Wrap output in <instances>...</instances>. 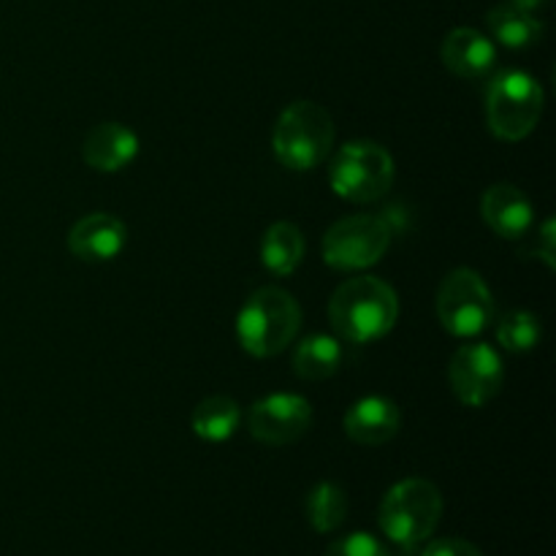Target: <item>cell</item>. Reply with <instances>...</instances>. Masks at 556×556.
<instances>
[{
    "mask_svg": "<svg viewBox=\"0 0 556 556\" xmlns=\"http://www.w3.org/2000/svg\"><path fill=\"white\" fill-rule=\"evenodd\" d=\"M329 318L342 340L369 345L383 340L396 326L400 299L380 277H351L331 296Z\"/></svg>",
    "mask_w": 556,
    "mask_h": 556,
    "instance_id": "cell-1",
    "label": "cell"
},
{
    "mask_svg": "<svg viewBox=\"0 0 556 556\" xmlns=\"http://www.w3.org/2000/svg\"><path fill=\"white\" fill-rule=\"evenodd\" d=\"M302 307L288 291L277 286L258 288L244 302L237 318V337L255 358H271L286 351L299 334Z\"/></svg>",
    "mask_w": 556,
    "mask_h": 556,
    "instance_id": "cell-2",
    "label": "cell"
},
{
    "mask_svg": "<svg viewBox=\"0 0 556 556\" xmlns=\"http://www.w3.org/2000/svg\"><path fill=\"white\" fill-rule=\"evenodd\" d=\"M443 516V494L432 481L407 478L394 483L380 503L378 525L391 543L402 548L421 546L438 530Z\"/></svg>",
    "mask_w": 556,
    "mask_h": 556,
    "instance_id": "cell-3",
    "label": "cell"
},
{
    "mask_svg": "<svg viewBox=\"0 0 556 556\" xmlns=\"http://www.w3.org/2000/svg\"><path fill=\"white\" fill-rule=\"evenodd\" d=\"M334 147V123L320 103L293 101L282 109L271 134L277 161L291 172H309L329 157Z\"/></svg>",
    "mask_w": 556,
    "mask_h": 556,
    "instance_id": "cell-4",
    "label": "cell"
},
{
    "mask_svg": "<svg viewBox=\"0 0 556 556\" xmlns=\"http://www.w3.org/2000/svg\"><path fill=\"white\" fill-rule=\"evenodd\" d=\"M543 87L527 71H500L486 90V123L497 139L521 141L538 128Z\"/></svg>",
    "mask_w": 556,
    "mask_h": 556,
    "instance_id": "cell-5",
    "label": "cell"
},
{
    "mask_svg": "<svg viewBox=\"0 0 556 556\" xmlns=\"http://www.w3.org/2000/svg\"><path fill=\"white\" fill-rule=\"evenodd\" d=\"M329 182L340 199L372 204L394 185V157L375 141H348L331 161Z\"/></svg>",
    "mask_w": 556,
    "mask_h": 556,
    "instance_id": "cell-6",
    "label": "cell"
},
{
    "mask_svg": "<svg viewBox=\"0 0 556 556\" xmlns=\"http://www.w3.org/2000/svg\"><path fill=\"white\" fill-rule=\"evenodd\" d=\"M394 228L386 217L351 215L337 220L324 237V261L331 269L362 271L375 266L389 250Z\"/></svg>",
    "mask_w": 556,
    "mask_h": 556,
    "instance_id": "cell-7",
    "label": "cell"
},
{
    "mask_svg": "<svg viewBox=\"0 0 556 556\" xmlns=\"http://www.w3.org/2000/svg\"><path fill=\"white\" fill-rule=\"evenodd\" d=\"M438 318L448 334L472 340L494 318V296L476 269H454L438 291Z\"/></svg>",
    "mask_w": 556,
    "mask_h": 556,
    "instance_id": "cell-8",
    "label": "cell"
},
{
    "mask_svg": "<svg viewBox=\"0 0 556 556\" xmlns=\"http://www.w3.org/2000/svg\"><path fill=\"white\" fill-rule=\"evenodd\" d=\"M505 367L500 353L486 342H467L451 356L448 383L456 400L467 407H483L500 394Z\"/></svg>",
    "mask_w": 556,
    "mask_h": 556,
    "instance_id": "cell-9",
    "label": "cell"
},
{
    "mask_svg": "<svg viewBox=\"0 0 556 556\" xmlns=\"http://www.w3.org/2000/svg\"><path fill=\"white\" fill-rule=\"evenodd\" d=\"M313 407L299 394H269L248 413V432L264 445H291L307 434Z\"/></svg>",
    "mask_w": 556,
    "mask_h": 556,
    "instance_id": "cell-10",
    "label": "cell"
},
{
    "mask_svg": "<svg viewBox=\"0 0 556 556\" xmlns=\"http://www.w3.org/2000/svg\"><path fill=\"white\" fill-rule=\"evenodd\" d=\"M125 242H128L125 223L106 212H92V215L81 217L68 233V250L87 264L114 261L125 250Z\"/></svg>",
    "mask_w": 556,
    "mask_h": 556,
    "instance_id": "cell-11",
    "label": "cell"
},
{
    "mask_svg": "<svg viewBox=\"0 0 556 556\" xmlns=\"http://www.w3.org/2000/svg\"><path fill=\"white\" fill-rule=\"evenodd\" d=\"M402 424V413L394 400L380 394H369L364 400L353 402L345 413V434L358 445H383L396 438Z\"/></svg>",
    "mask_w": 556,
    "mask_h": 556,
    "instance_id": "cell-12",
    "label": "cell"
},
{
    "mask_svg": "<svg viewBox=\"0 0 556 556\" xmlns=\"http://www.w3.org/2000/svg\"><path fill=\"white\" fill-rule=\"evenodd\" d=\"M481 212L486 226L503 239H521L535 223V206L525 190L516 185L500 182L483 193Z\"/></svg>",
    "mask_w": 556,
    "mask_h": 556,
    "instance_id": "cell-13",
    "label": "cell"
},
{
    "mask_svg": "<svg viewBox=\"0 0 556 556\" xmlns=\"http://www.w3.org/2000/svg\"><path fill=\"white\" fill-rule=\"evenodd\" d=\"M440 58L451 74L476 81L492 74L494 63H497V49L483 33L472 30V27H456L445 36Z\"/></svg>",
    "mask_w": 556,
    "mask_h": 556,
    "instance_id": "cell-14",
    "label": "cell"
},
{
    "mask_svg": "<svg viewBox=\"0 0 556 556\" xmlns=\"http://www.w3.org/2000/svg\"><path fill=\"white\" fill-rule=\"evenodd\" d=\"M81 155L90 168L101 174H117L139 155V136L123 123H101L87 134Z\"/></svg>",
    "mask_w": 556,
    "mask_h": 556,
    "instance_id": "cell-15",
    "label": "cell"
},
{
    "mask_svg": "<svg viewBox=\"0 0 556 556\" xmlns=\"http://www.w3.org/2000/svg\"><path fill=\"white\" fill-rule=\"evenodd\" d=\"M486 22H489V30H492V36L508 49L532 47V43L541 41L543 30H546V27H543V22L538 20L535 14L516 9L510 0L508 3L494 5V9L489 11Z\"/></svg>",
    "mask_w": 556,
    "mask_h": 556,
    "instance_id": "cell-16",
    "label": "cell"
},
{
    "mask_svg": "<svg viewBox=\"0 0 556 556\" xmlns=\"http://www.w3.org/2000/svg\"><path fill=\"white\" fill-rule=\"evenodd\" d=\"M304 258V237L293 223H275L266 228L261 242V261L277 277H288L299 269Z\"/></svg>",
    "mask_w": 556,
    "mask_h": 556,
    "instance_id": "cell-17",
    "label": "cell"
},
{
    "mask_svg": "<svg viewBox=\"0 0 556 556\" xmlns=\"http://www.w3.org/2000/svg\"><path fill=\"white\" fill-rule=\"evenodd\" d=\"M239 424H242V410L231 396H206L190 416V427L206 443H226L237 434Z\"/></svg>",
    "mask_w": 556,
    "mask_h": 556,
    "instance_id": "cell-18",
    "label": "cell"
},
{
    "mask_svg": "<svg viewBox=\"0 0 556 556\" xmlns=\"http://www.w3.org/2000/svg\"><path fill=\"white\" fill-rule=\"evenodd\" d=\"M342 348L340 340L329 334H313L299 342L293 353V372L302 380H326L340 369Z\"/></svg>",
    "mask_w": 556,
    "mask_h": 556,
    "instance_id": "cell-19",
    "label": "cell"
},
{
    "mask_svg": "<svg viewBox=\"0 0 556 556\" xmlns=\"http://www.w3.org/2000/svg\"><path fill=\"white\" fill-rule=\"evenodd\" d=\"M348 516V497L337 483L324 481L307 497V519L315 532H334Z\"/></svg>",
    "mask_w": 556,
    "mask_h": 556,
    "instance_id": "cell-20",
    "label": "cell"
},
{
    "mask_svg": "<svg viewBox=\"0 0 556 556\" xmlns=\"http://www.w3.org/2000/svg\"><path fill=\"white\" fill-rule=\"evenodd\" d=\"M543 329L538 315L525 313V309H516V313H508L500 318L497 324V342L505 348V351L525 353L538 348L541 342Z\"/></svg>",
    "mask_w": 556,
    "mask_h": 556,
    "instance_id": "cell-21",
    "label": "cell"
},
{
    "mask_svg": "<svg viewBox=\"0 0 556 556\" xmlns=\"http://www.w3.org/2000/svg\"><path fill=\"white\" fill-rule=\"evenodd\" d=\"M324 556H391L383 541H378L369 532H353V535L340 538L326 548Z\"/></svg>",
    "mask_w": 556,
    "mask_h": 556,
    "instance_id": "cell-22",
    "label": "cell"
},
{
    "mask_svg": "<svg viewBox=\"0 0 556 556\" xmlns=\"http://www.w3.org/2000/svg\"><path fill=\"white\" fill-rule=\"evenodd\" d=\"M421 556H483V554L481 548L472 546L470 541H462V538H443V541L429 543Z\"/></svg>",
    "mask_w": 556,
    "mask_h": 556,
    "instance_id": "cell-23",
    "label": "cell"
},
{
    "mask_svg": "<svg viewBox=\"0 0 556 556\" xmlns=\"http://www.w3.org/2000/svg\"><path fill=\"white\" fill-rule=\"evenodd\" d=\"M535 253L541 255L543 261H546V266H548V269H554V266H556V261H554V255H556L554 220H546V223H543V228H541V244H538V250H535Z\"/></svg>",
    "mask_w": 556,
    "mask_h": 556,
    "instance_id": "cell-24",
    "label": "cell"
},
{
    "mask_svg": "<svg viewBox=\"0 0 556 556\" xmlns=\"http://www.w3.org/2000/svg\"><path fill=\"white\" fill-rule=\"evenodd\" d=\"M510 3H514L516 9H521V11H530V14H538V11H541V9H546V5L552 3V0H510Z\"/></svg>",
    "mask_w": 556,
    "mask_h": 556,
    "instance_id": "cell-25",
    "label": "cell"
}]
</instances>
